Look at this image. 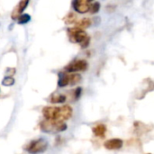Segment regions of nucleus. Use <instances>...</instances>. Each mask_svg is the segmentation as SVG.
<instances>
[{
  "label": "nucleus",
  "instance_id": "nucleus-11",
  "mask_svg": "<svg viewBox=\"0 0 154 154\" xmlns=\"http://www.w3.org/2000/svg\"><path fill=\"white\" fill-rule=\"evenodd\" d=\"M52 104H62L66 101V97L61 94H53L50 99Z\"/></svg>",
  "mask_w": 154,
  "mask_h": 154
},
{
  "label": "nucleus",
  "instance_id": "nucleus-8",
  "mask_svg": "<svg viewBox=\"0 0 154 154\" xmlns=\"http://www.w3.org/2000/svg\"><path fill=\"white\" fill-rule=\"evenodd\" d=\"M29 2L30 0H21L12 13V15H11L12 19H17L21 15V14L25 10V8L28 6Z\"/></svg>",
  "mask_w": 154,
  "mask_h": 154
},
{
  "label": "nucleus",
  "instance_id": "nucleus-16",
  "mask_svg": "<svg viewBox=\"0 0 154 154\" xmlns=\"http://www.w3.org/2000/svg\"><path fill=\"white\" fill-rule=\"evenodd\" d=\"M65 22L66 23H76L77 22V15L73 13H69L66 17H65Z\"/></svg>",
  "mask_w": 154,
  "mask_h": 154
},
{
  "label": "nucleus",
  "instance_id": "nucleus-2",
  "mask_svg": "<svg viewBox=\"0 0 154 154\" xmlns=\"http://www.w3.org/2000/svg\"><path fill=\"white\" fill-rule=\"evenodd\" d=\"M69 41L74 43H79L81 48L85 49L89 45L90 42V37L88 35V33L81 28L79 27H73L69 28L67 30Z\"/></svg>",
  "mask_w": 154,
  "mask_h": 154
},
{
  "label": "nucleus",
  "instance_id": "nucleus-7",
  "mask_svg": "<svg viewBox=\"0 0 154 154\" xmlns=\"http://www.w3.org/2000/svg\"><path fill=\"white\" fill-rule=\"evenodd\" d=\"M124 145V142L121 139L118 138H114V139H110L105 142L104 146L106 149L107 150H119L123 147Z\"/></svg>",
  "mask_w": 154,
  "mask_h": 154
},
{
  "label": "nucleus",
  "instance_id": "nucleus-17",
  "mask_svg": "<svg viewBox=\"0 0 154 154\" xmlns=\"http://www.w3.org/2000/svg\"><path fill=\"white\" fill-rule=\"evenodd\" d=\"M100 10V4L99 2H96L90 5V8H89V12L91 14H96Z\"/></svg>",
  "mask_w": 154,
  "mask_h": 154
},
{
  "label": "nucleus",
  "instance_id": "nucleus-9",
  "mask_svg": "<svg viewBox=\"0 0 154 154\" xmlns=\"http://www.w3.org/2000/svg\"><path fill=\"white\" fill-rule=\"evenodd\" d=\"M59 79H58V86L60 88H64L69 85V74L66 72H60L59 73Z\"/></svg>",
  "mask_w": 154,
  "mask_h": 154
},
{
  "label": "nucleus",
  "instance_id": "nucleus-14",
  "mask_svg": "<svg viewBox=\"0 0 154 154\" xmlns=\"http://www.w3.org/2000/svg\"><path fill=\"white\" fill-rule=\"evenodd\" d=\"M30 20H31V15L28 14H21V15L17 18V21H18V23H19V24H25V23H27L28 22H30Z\"/></svg>",
  "mask_w": 154,
  "mask_h": 154
},
{
  "label": "nucleus",
  "instance_id": "nucleus-1",
  "mask_svg": "<svg viewBox=\"0 0 154 154\" xmlns=\"http://www.w3.org/2000/svg\"><path fill=\"white\" fill-rule=\"evenodd\" d=\"M73 114L71 106L65 105L62 106H45L42 109V115L45 119L57 120V121H67Z\"/></svg>",
  "mask_w": 154,
  "mask_h": 154
},
{
  "label": "nucleus",
  "instance_id": "nucleus-4",
  "mask_svg": "<svg viewBox=\"0 0 154 154\" xmlns=\"http://www.w3.org/2000/svg\"><path fill=\"white\" fill-rule=\"evenodd\" d=\"M48 148V142L44 138H39L30 142L25 146V151L29 153H41L44 152Z\"/></svg>",
  "mask_w": 154,
  "mask_h": 154
},
{
  "label": "nucleus",
  "instance_id": "nucleus-18",
  "mask_svg": "<svg viewBox=\"0 0 154 154\" xmlns=\"http://www.w3.org/2000/svg\"><path fill=\"white\" fill-rule=\"evenodd\" d=\"M81 92H82L81 88H78L77 89H75V91H74V98L75 99H79L80 95H81Z\"/></svg>",
  "mask_w": 154,
  "mask_h": 154
},
{
  "label": "nucleus",
  "instance_id": "nucleus-3",
  "mask_svg": "<svg viewBox=\"0 0 154 154\" xmlns=\"http://www.w3.org/2000/svg\"><path fill=\"white\" fill-rule=\"evenodd\" d=\"M40 128L46 134H57L67 130V125L63 121L45 119L40 124Z\"/></svg>",
  "mask_w": 154,
  "mask_h": 154
},
{
  "label": "nucleus",
  "instance_id": "nucleus-15",
  "mask_svg": "<svg viewBox=\"0 0 154 154\" xmlns=\"http://www.w3.org/2000/svg\"><path fill=\"white\" fill-rule=\"evenodd\" d=\"M14 84V79L12 76H7L2 80V85L5 87H11Z\"/></svg>",
  "mask_w": 154,
  "mask_h": 154
},
{
  "label": "nucleus",
  "instance_id": "nucleus-13",
  "mask_svg": "<svg viewBox=\"0 0 154 154\" xmlns=\"http://www.w3.org/2000/svg\"><path fill=\"white\" fill-rule=\"evenodd\" d=\"M81 79L82 78L79 74H77L74 72H72V74H69V85L71 86L79 84L81 81Z\"/></svg>",
  "mask_w": 154,
  "mask_h": 154
},
{
  "label": "nucleus",
  "instance_id": "nucleus-10",
  "mask_svg": "<svg viewBox=\"0 0 154 154\" xmlns=\"http://www.w3.org/2000/svg\"><path fill=\"white\" fill-rule=\"evenodd\" d=\"M92 132H93L94 135H96L97 137H103L106 134V127L105 125H97L93 127Z\"/></svg>",
  "mask_w": 154,
  "mask_h": 154
},
{
  "label": "nucleus",
  "instance_id": "nucleus-5",
  "mask_svg": "<svg viewBox=\"0 0 154 154\" xmlns=\"http://www.w3.org/2000/svg\"><path fill=\"white\" fill-rule=\"evenodd\" d=\"M88 62L85 60H76L72 62H70L66 68V71L72 73L77 71H84L88 69Z\"/></svg>",
  "mask_w": 154,
  "mask_h": 154
},
{
  "label": "nucleus",
  "instance_id": "nucleus-12",
  "mask_svg": "<svg viewBox=\"0 0 154 154\" xmlns=\"http://www.w3.org/2000/svg\"><path fill=\"white\" fill-rule=\"evenodd\" d=\"M91 25V20L89 18H83L78 22H76V26L81 29H86Z\"/></svg>",
  "mask_w": 154,
  "mask_h": 154
},
{
  "label": "nucleus",
  "instance_id": "nucleus-6",
  "mask_svg": "<svg viewBox=\"0 0 154 154\" xmlns=\"http://www.w3.org/2000/svg\"><path fill=\"white\" fill-rule=\"evenodd\" d=\"M92 0H74L73 1V7L74 10L79 14H86L89 11L90 8V2Z\"/></svg>",
  "mask_w": 154,
  "mask_h": 154
}]
</instances>
